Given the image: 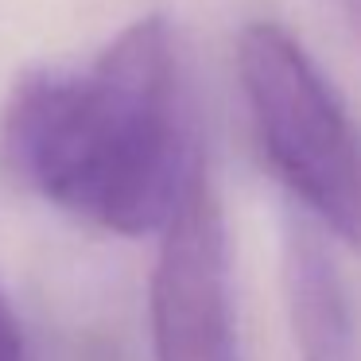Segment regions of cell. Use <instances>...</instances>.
I'll return each instance as SVG.
<instances>
[{
	"mask_svg": "<svg viewBox=\"0 0 361 361\" xmlns=\"http://www.w3.org/2000/svg\"><path fill=\"white\" fill-rule=\"evenodd\" d=\"M0 152L27 190L117 237L159 233L202 159L167 16L133 20L86 66H32L0 109Z\"/></svg>",
	"mask_w": 361,
	"mask_h": 361,
	"instance_id": "6da1fadb",
	"label": "cell"
},
{
	"mask_svg": "<svg viewBox=\"0 0 361 361\" xmlns=\"http://www.w3.org/2000/svg\"><path fill=\"white\" fill-rule=\"evenodd\" d=\"M233 63L268 171L314 229L361 252V125L334 82L276 20L237 32Z\"/></svg>",
	"mask_w": 361,
	"mask_h": 361,
	"instance_id": "7a4b0ae2",
	"label": "cell"
},
{
	"mask_svg": "<svg viewBox=\"0 0 361 361\" xmlns=\"http://www.w3.org/2000/svg\"><path fill=\"white\" fill-rule=\"evenodd\" d=\"M152 357L241 361L229 291V237L206 156L195 164L152 268Z\"/></svg>",
	"mask_w": 361,
	"mask_h": 361,
	"instance_id": "3957f363",
	"label": "cell"
},
{
	"mask_svg": "<svg viewBox=\"0 0 361 361\" xmlns=\"http://www.w3.org/2000/svg\"><path fill=\"white\" fill-rule=\"evenodd\" d=\"M322 229L299 214L283 237V299L299 361H357V326L345 280Z\"/></svg>",
	"mask_w": 361,
	"mask_h": 361,
	"instance_id": "277c9868",
	"label": "cell"
},
{
	"mask_svg": "<svg viewBox=\"0 0 361 361\" xmlns=\"http://www.w3.org/2000/svg\"><path fill=\"white\" fill-rule=\"evenodd\" d=\"M0 361H27L24 330H20V322H16V314H12L4 291H0Z\"/></svg>",
	"mask_w": 361,
	"mask_h": 361,
	"instance_id": "5b68a950",
	"label": "cell"
}]
</instances>
